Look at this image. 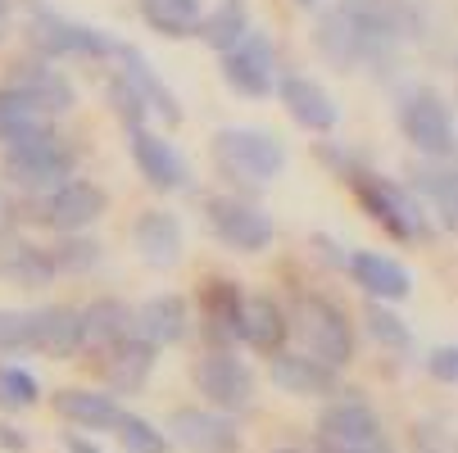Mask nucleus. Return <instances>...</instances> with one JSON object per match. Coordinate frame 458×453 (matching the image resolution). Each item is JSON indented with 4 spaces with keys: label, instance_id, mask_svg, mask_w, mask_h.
<instances>
[{
    "label": "nucleus",
    "instance_id": "72a5a7b5",
    "mask_svg": "<svg viewBox=\"0 0 458 453\" xmlns=\"http://www.w3.org/2000/svg\"><path fill=\"white\" fill-rule=\"evenodd\" d=\"M41 404V381L19 367V363H0V408L5 413H28Z\"/></svg>",
    "mask_w": 458,
    "mask_h": 453
},
{
    "label": "nucleus",
    "instance_id": "2f4dec72",
    "mask_svg": "<svg viewBox=\"0 0 458 453\" xmlns=\"http://www.w3.org/2000/svg\"><path fill=\"white\" fill-rule=\"evenodd\" d=\"M254 28V19H250V0H218L214 10H205V19H200V37L214 55H223V50H232L245 32Z\"/></svg>",
    "mask_w": 458,
    "mask_h": 453
},
{
    "label": "nucleus",
    "instance_id": "7ed1b4c3",
    "mask_svg": "<svg viewBox=\"0 0 458 453\" xmlns=\"http://www.w3.org/2000/svg\"><path fill=\"white\" fill-rule=\"evenodd\" d=\"M23 32H28L32 55L46 63H55V59H114V46H118L109 32L59 14L46 0H23Z\"/></svg>",
    "mask_w": 458,
    "mask_h": 453
},
{
    "label": "nucleus",
    "instance_id": "f3484780",
    "mask_svg": "<svg viewBox=\"0 0 458 453\" xmlns=\"http://www.w3.org/2000/svg\"><path fill=\"white\" fill-rule=\"evenodd\" d=\"M390 440L381 426V413L368 399H332L318 413V444L332 449H363V444H381Z\"/></svg>",
    "mask_w": 458,
    "mask_h": 453
},
{
    "label": "nucleus",
    "instance_id": "5701e85b",
    "mask_svg": "<svg viewBox=\"0 0 458 453\" xmlns=\"http://www.w3.org/2000/svg\"><path fill=\"white\" fill-rule=\"evenodd\" d=\"M191 304L182 295H150L141 308H132V336H141L155 349L182 345L191 336Z\"/></svg>",
    "mask_w": 458,
    "mask_h": 453
},
{
    "label": "nucleus",
    "instance_id": "7c9ffc66",
    "mask_svg": "<svg viewBox=\"0 0 458 453\" xmlns=\"http://www.w3.org/2000/svg\"><path fill=\"white\" fill-rule=\"evenodd\" d=\"M137 10H141L146 28L159 32L164 41H186L200 32L205 0H137Z\"/></svg>",
    "mask_w": 458,
    "mask_h": 453
},
{
    "label": "nucleus",
    "instance_id": "6e6552de",
    "mask_svg": "<svg viewBox=\"0 0 458 453\" xmlns=\"http://www.w3.org/2000/svg\"><path fill=\"white\" fill-rule=\"evenodd\" d=\"M218 73L232 96L241 100H268L277 91V46L268 28H250L232 50L218 55Z\"/></svg>",
    "mask_w": 458,
    "mask_h": 453
},
{
    "label": "nucleus",
    "instance_id": "39448f33",
    "mask_svg": "<svg viewBox=\"0 0 458 453\" xmlns=\"http://www.w3.org/2000/svg\"><path fill=\"white\" fill-rule=\"evenodd\" d=\"M395 127L400 137L431 164H449L454 159V109L436 87H404L395 100Z\"/></svg>",
    "mask_w": 458,
    "mask_h": 453
},
{
    "label": "nucleus",
    "instance_id": "473e14b6",
    "mask_svg": "<svg viewBox=\"0 0 458 453\" xmlns=\"http://www.w3.org/2000/svg\"><path fill=\"white\" fill-rule=\"evenodd\" d=\"M100 258H105V249H100V240H96V236H87V231H69V236H59V240L50 245L55 277H59V273H69V277H87L91 268H100Z\"/></svg>",
    "mask_w": 458,
    "mask_h": 453
},
{
    "label": "nucleus",
    "instance_id": "c756f323",
    "mask_svg": "<svg viewBox=\"0 0 458 453\" xmlns=\"http://www.w3.org/2000/svg\"><path fill=\"white\" fill-rule=\"evenodd\" d=\"M413 200L431 209V218L440 222V231H454L458 227V177L449 164H418L413 168Z\"/></svg>",
    "mask_w": 458,
    "mask_h": 453
},
{
    "label": "nucleus",
    "instance_id": "c85d7f7f",
    "mask_svg": "<svg viewBox=\"0 0 458 453\" xmlns=\"http://www.w3.org/2000/svg\"><path fill=\"white\" fill-rule=\"evenodd\" d=\"M313 50L322 63H332L336 73H359V37L345 19L341 5L332 10H318V23H313Z\"/></svg>",
    "mask_w": 458,
    "mask_h": 453
},
{
    "label": "nucleus",
    "instance_id": "f03ea898",
    "mask_svg": "<svg viewBox=\"0 0 458 453\" xmlns=\"http://www.w3.org/2000/svg\"><path fill=\"white\" fill-rule=\"evenodd\" d=\"M214 164L236 190H264L286 172V146L264 127H223L214 132Z\"/></svg>",
    "mask_w": 458,
    "mask_h": 453
},
{
    "label": "nucleus",
    "instance_id": "f257e3e1",
    "mask_svg": "<svg viewBox=\"0 0 458 453\" xmlns=\"http://www.w3.org/2000/svg\"><path fill=\"white\" fill-rule=\"evenodd\" d=\"M359 37V69L372 78H395L404 46L427 37V10L418 0H336Z\"/></svg>",
    "mask_w": 458,
    "mask_h": 453
},
{
    "label": "nucleus",
    "instance_id": "c03bdc74",
    "mask_svg": "<svg viewBox=\"0 0 458 453\" xmlns=\"http://www.w3.org/2000/svg\"><path fill=\"white\" fill-rule=\"evenodd\" d=\"M313 249H318V258H322V264H332V268H345V249L332 240V236H327V231H313Z\"/></svg>",
    "mask_w": 458,
    "mask_h": 453
},
{
    "label": "nucleus",
    "instance_id": "423d86ee",
    "mask_svg": "<svg viewBox=\"0 0 458 453\" xmlns=\"http://www.w3.org/2000/svg\"><path fill=\"white\" fill-rule=\"evenodd\" d=\"M350 186H354L359 205L372 214V222H377L390 240L418 245V240L431 236L427 214H422V205L413 200V190H409V186L390 181V177H381V172H372V168H359V172L350 177Z\"/></svg>",
    "mask_w": 458,
    "mask_h": 453
},
{
    "label": "nucleus",
    "instance_id": "bb28decb",
    "mask_svg": "<svg viewBox=\"0 0 458 453\" xmlns=\"http://www.w3.org/2000/svg\"><path fill=\"white\" fill-rule=\"evenodd\" d=\"M78 317H82V349H91V354H105L118 340L132 336V308L114 295L91 299L87 308H78Z\"/></svg>",
    "mask_w": 458,
    "mask_h": 453
},
{
    "label": "nucleus",
    "instance_id": "dca6fc26",
    "mask_svg": "<svg viewBox=\"0 0 458 453\" xmlns=\"http://www.w3.org/2000/svg\"><path fill=\"white\" fill-rule=\"evenodd\" d=\"M164 435L168 444H182L186 453H241L236 422L214 408H173Z\"/></svg>",
    "mask_w": 458,
    "mask_h": 453
},
{
    "label": "nucleus",
    "instance_id": "4468645a",
    "mask_svg": "<svg viewBox=\"0 0 458 453\" xmlns=\"http://www.w3.org/2000/svg\"><path fill=\"white\" fill-rule=\"evenodd\" d=\"M277 100L291 113V122L304 127V132H313V137L336 132V122H341L336 96L327 91L318 78H309V73H295V69L291 73H277Z\"/></svg>",
    "mask_w": 458,
    "mask_h": 453
},
{
    "label": "nucleus",
    "instance_id": "ea45409f",
    "mask_svg": "<svg viewBox=\"0 0 458 453\" xmlns=\"http://www.w3.org/2000/svg\"><path fill=\"white\" fill-rule=\"evenodd\" d=\"M413 449L418 453H454V440H449V426L440 417H422L413 426Z\"/></svg>",
    "mask_w": 458,
    "mask_h": 453
},
{
    "label": "nucleus",
    "instance_id": "49530a36",
    "mask_svg": "<svg viewBox=\"0 0 458 453\" xmlns=\"http://www.w3.org/2000/svg\"><path fill=\"white\" fill-rule=\"evenodd\" d=\"M0 449L5 453H28V435L19 426H10V422H0Z\"/></svg>",
    "mask_w": 458,
    "mask_h": 453
},
{
    "label": "nucleus",
    "instance_id": "aec40b11",
    "mask_svg": "<svg viewBox=\"0 0 458 453\" xmlns=\"http://www.w3.org/2000/svg\"><path fill=\"white\" fill-rule=\"evenodd\" d=\"M182 222L173 209H146L132 222V249L141 254V264H150L155 273H173L182 264Z\"/></svg>",
    "mask_w": 458,
    "mask_h": 453
},
{
    "label": "nucleus",
    "instance_id": "a18cd8bd",
    "mask_svg": "<svg viewBox=\"0 0 458 453\" xmlns=\"http://www.w3.org/2000/svg\"><path fill=\"white\" fill-rule=\"evenodd\" d=\"M5 236H19V205L5 196V186H0V240Z\"/></svg>",
    "mask_w": 458,
    "mask_h": 453
},
{
    "label": "nucleus",
    "instance_id": "c9c22d12",
    "mask_svg": "<svg viewBox=\"0 0 458 453\" xmlns=\"http://www.w3.org/2000/svg\"><path fill=\"white\" fill-rule=\"evenodd\" d=\"M114 435H118L123 453H168V435L150 417H137V413H123Z\"/></svg>",
    "mask_w": 458,
    "mask_h": 453
},
{
    "label": "nucleus",
    "instance_id": "0eeeda50",
    "mask_svg": "<svg viewBox=\"0 0 458 453\" xmlns=\"http://www.w3.org/2000/svg\"><path fill=\"white\" fill-rule=\"evenodd\" d=\"M78 172V150L64 141L59 132L46 137V141H32V146H19V150H0V177L5 186H19V190H55L59 181H69Z\"/></svg>",
    "mask_w": 458,
    "mask_h": 453
},
{
    "label": "nucleus",
    "instance_id": "412c9836",
    "mask_svg": "<svg viewBox=\"0 0 458 453\" xmlns=\"http://www.w3.org/2000/svg\"><path fill=\"white\" fill-rule=\"evenodd\" d=\"M100 363V376H105V385H109V395L118 399V395H137L141 385L150 381V372H155V363H159V349L155 345H146L141 336H127V340H118L114 349H105V354H96Z\"/></svg>",
    "mask_w": 458,
    "mask_h": 453
},
{
    "label": "nucleus",
    "instance_id": "6ab92c4d",
    "mask_svg": "<svg viewBox=\"0 0 458 453\" xmlns=\"http://www.w3.org/2000/svg\"><path fill=\"white\" fill-rule=\"evenodd\" d=\"M345 268L350 277L363 286V295L372 304H400L413 295V273L400 264V258H390V254H377V249H354L345 258Z\"/></svg>",
    "mask_w": 458,
    "mask_h": 453
},
{
    "label": "nucleus",
    "instance_id": "393cba45",
    "mask_svg": "<svg viewBox=\"0 0 458 453\" xmlns=\"http://www.w3.org/2000/svg\"><path fill=\"white\" fill-rule=\"evenodd\" d=\"M0 281H10L19 290H41L55 281L50 249L28 240V236H5L0 240Z\"/></svg>",
    "mask_w": 458,
    "mask_h": 453
},
{
    "label": "nucleus",
    "instance_id": "f704fd0d",
    "mask_svg": "<svg viewBox=\"0 0 458 453\" xmlns=\"http://www.w3.org/2000/svg\"><path fill=\"white\" fill-rule=\"evenodd\" d=\"M363 327H368V336H372L381 349H390V354H409V349H413V331H409L386 304H368Z\"/></svg>",
    "mask_w": 458,
    "mask_h": 453
},
{
    "label": "nucleus",
    "instance_id": "20e7f679",
    "mask_svg": "<svg viewBox=\"0 0 458 453\" xmlns=\"http://www.w3.org/2000/svg\"><path fill=\"white\" fill-rule=\"evenodd\" d=\"M286 327L300 336V345H304L300 354L336 367V372L354 363V322L332 295H318V290L300 295L286 313Z\"/></svg>",
    "mask_w": 458,
    "mask_h": 453
},
{
    "label": "nucleus",
    "instance_id": "e433bc0d",
    "mask_svg": "<svg viewBox=\"0 0 458 453\" xmlns=\"http://www.w3.org/2000/svg\"><path fill=\"white\" fill-rule=\"evenodd\" d=\"M14 354H32V313L28 308H0V363Z\"/></svg>",
    "mask_w": 458,
    "mask_h": 453
},
{
    "label": "nucleus",
    "instance_id": "2eb2a0df",
    "mask_svg": "<svg viewBox=\"0 0 458 453\" xmlns=\"http://www.w3.org/2000/svg\"><path fill=\"white\" fill-rule=\"evenodd\" d=\"M14 96H23L41 118H59V113H69L73 105H78V91H73V82L64 78L55 63H46V59H37V55H28V59H19L14 69H10V82H5Z\"/></svg>",
    "mask_w": 458,
    "mask_h": 453
},
{
    "label": "nucleus",
    "instance_id": "09e8293b",
    "mask_svg": "<svg viewBox=\"0 0 458 453\" xmlns=\"http://www.w3.org/2000/svg\"><path fill=\"white\" fill-rule=\"evenodd\" d=\"M10 14H14L10 0H0V41H5V32H10Z\"/></svg>",
    "mask_w": 458,
    "mask_h": 453
},
{
    "label": "nucleus",
    "instance_id": "58836bf2",
    "mask_svg": "<svg viewBox=\"0 0 458 453\" xmlns=\"http://www.w3.org/2000/svg\"><path fill=\"white\" fill-rule=\"evenodd\" d=\"M105 96H109V109L127 122V132H132V127H146V109H141V100H137V91L127 87L118 73L109 78V87H105Z\"/></svg>",
    "mask_w": 458,
    "mask_h": 453
},
{
    "label": "nucleus",
    "instance_id": "9d476101",
    "mask_svg": "<svg viewBox=\"0 0 458 453\" xmlns=\"http://www.w3.org/2000/svg\"><path fill=\"white\" fill-rule=\"evenodd\" d=\"M195 390L205 395V404L214 413L241 417V413L254 408V372L232 349H209L200 363H195Z\"/></svg>",
    "mask_w": 458,
    "mask_h": 453
},
{
    "label": "nucleus",
    "instance_id": "3c124183",
    "mask_svg": "<svg viewBox=\"0 0 458 453\" xmlns=\"http://www.w3.org/2000/svg\"><path fill=\"white\" fill-rule=\"evenodd\" d=\"M273 453H300V449H273Z\"/></svg>",
    "mask_w": 458,
    "mask_h": 453
},
{
    "label": "nucleus",
    "instance_id": "cd10ccee",
    "mask_svg": "<svg viewBox=\"0 0 458 453\" xmlns=\"http://www.w3.org/2000/svg\"><path fill=\"white\" fill-rule=\"evenodd\" d=\"M50 408L69 422V426H78V431H114L118 426V417L127 413L114 395H100V390H78V385H69V390H59L55 399H50Z\"/></svg>",
    "mask_w": 458,
    "mask_h": 453
},
{
    "label": "nucleus",
    "instance_id": "b1692460",
    "mask_svg": "<svg viewBox=\"0 0 458 453\" xmlns=\"http://www.w3.org/2000/svg\"><path fill=\"white\" fill-rule=\"evenodd\" d=\"M291 327H286V313L277 308V299L268 295H245L241 299V322H236V340H245L259 354H282Z\"/></svg>",
    "mask_w": 458,
    "mask_h": 453
},
{
    "label": "nucleus",
    "instance_id": "4be33fe9",
    "mask_svg": "<svg viewBox=\"0 0 458 453\" xmlns=\"http://www.w3.org/2000/svg\"><path fill=\"white\" fill-rule=\"evenodd\" d=\"M32 313V354L55 358V363H69L82 349V317L69 304H41L28 308Z\"/></svg>",
    "mask_w": 458,
    "mask_h": 453
},
{
    "label": "nucleus",
    "instance_id": "37998d69",
    "mask_svg": "<svg viewBox=\"0 0 458 453\" xmlns=\"http://www.w3.org/2000/svg\"><path fill=\"white\" fill-rule=\"evenodd\" d=\"M28 113H37L23 96H14L10 87H0V127H5V122H14V118H28Z\"/></svg>",
    "mask_w": 458,
    "mask_h": 453
},
{
    "label": "nucleus",
    "instance_id": "a878e982",
    "mask_svg": "<svg viewBox=\"0 0 458 453\" xmlns=\"http://www.w3.org/2000/svg\"><path fill=\"white\" fill-rule=\"evenodd\" d=\"M241 290L236 281L227 277H214L205 281V295H200V331L214 349H232L236 345V322H241Z\"/></svg>",
    "mask_w": 458,
    "mask_h": 453
},
{
    "label": "nucleus",
    "instance_id": "f8f14e48",
    "mask_svg": "<svg viewBox=\"0 0 458 453\" xmlns=\"http://www.w3.org/2000/svg\"><path fill=\"white\" fill-rule=\"evenodd\" d=\"M127 150H132V164H137V172L146 177L150 190H159V196H182V190H191V164L164 132L132 127V132H127Z\"/></svg>",
    "mask_w": 458,
    "mask_h": 453
},
{
    "label": "nucleus",
    "instance_id": "a211bd4d",
    "mask_svg": "<svg viewBox=\"0 0 458 453\" xmlns=\"http://www.w3.org/2000/svg\"><path fill=\"white\" fill-rule=\"evenodd\" d=\"M268 376H273V385L282 395H295V399H332L341 390V372L309 358V354H300V349L273 354Z\"/></svg>",
    "mask_w": 458,
    "mask_h": 453
},
{
    "label": "nucleus",
    "instance_id": "4c0bfd02",
    "mask_svg": "<svg viewBox=\"0 0 458 453\" xmlns=\"http://www.w3.org/2000/svg\"><path fill=\"white\" fill-rule=\"evenodd\" d=\"M46 137H55L50 118L28 113V118H14V122L0 127V150H19V146H32V141H46Z\"/></svg>",
    "mask_w": 458,
    "mask_h": 453
},
{
    "label": "nucleus",
    "instance_id": "1a4fd4ad",
    "mask_svg": "<svg viewBox=\"0 0 458 453\" xmlns=\"http://www.w3.org/2000/svg\"><path fill=\"white\" fill-rule=\"evenodd\" d=\"M205 222L214 240H223L232 254H264L277 240V222L268 209H259L245 196H209L205 200Z\"/></svg>",
    "mask_w": 458,
    "mask_h": 453
},
{
    "label": "nucleus",
    "instance_id": "8fccbe9b",
    "mask_svg": "<svg viewBox=\"0 0 458 453\" xmlns=\"http://www.w3.org/2000/svg\"><path fill=\"white\" fill-rule=\"evenodd\" d=\"M291 5H295V10H313V14H318V10H322V0H291Z\"/></svg>",
    "mask_w": 458,
    "mask_h": 453
},
{
    "label": "nucleus",
    "instance_id": "9b49d317",
    "mask_svg": "<svg viewBox=\"0 0 458 453\" xmlns=\"http://www.w3.org/2000/svg\"><path fill=\"white\" fill-rule=\"evenodd\" d=\"M109 209V196H105V186L91 181V177H69V181H59L55 190H46V196L37 200V222L55 227L59 236H69V231H87L105 218Z\"/></svg>",
    "mask_w": 458,
    "mask_h": 453
},
{
    "label": "nucleus",
    "instance_id": "a19ab883",
    "mask_svg": "<svg viewBox=\"0 0 458 453\" xmlns=\"http://www.w3.org/2000/svg\"><path fill=\"white\" fill-rule=\"evenodd\" d=\"M313 155H318V159H322L327 168H332L336 177H345V181H350V177H354V172L363 168L354 150H341V146H327V141H318V146H313Z\"/></svg>",
    "mask_w": 458,
    "mask_h": 453
},
{
    "label": "nucleus",
    "instance_id": "79ce46f5",
    "mask_svg": "<svg viewBox=\"0 0 458 453\" xmlns=\"http://www.w3.org/2000/svg\"><path fill=\"white\" fill-rule=\"evenodd\" d=\"M427 372H431L440 385H454V381H458V345H440V349H431Z\"/></svg>",
    "mask_w": 458,
    "mask_h": 453
},
{
    "label": "nucleus",
    "instance_id": "de8ad7c7",
    "mask_svg": "<svg viewBox=\"0 0 458 453\" xmlns=\"http://www.w3.org/2000/svg\"><path fill=\"white\" fill-rule=\"evenodd\" d=\"M64 449H69V453H100V449H96L91 440H78L73 431H69V435H64Z\"/></svg>",
    "mask_w": 458,
    "mask_h": 453
},
{
    "label": "nucleus",
    "instance_id": "ddd939ff",
    "mask_svg": "<svg viewBox=\"0 0 458 453\" xmlns=\"http://www.w3.org/2000/svg\"><path fill=\"white\" fill-rule=\"evenodd\" d=\"M114 59H118V78L137 91V100H141L146 118H159L164 127H182L186 109H182L177 91H173V87L159 78V69L146 59V50H137V46L118 41V46H114Z\"/></svg>",
    "mask_w": 458,
    "mask_h": 453
}]
</instances>
